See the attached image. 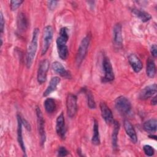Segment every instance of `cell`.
Masks as SVG:
<instances>
[{
    "instance_id": "obj_14",
    "label": "cell",
    "mask_w": 157,
    "mask_h": 157,
    "mask_svg": "<svg viewBox=\"0 0 157 157\" xmlns=\"http://www.w3.org/2000/svg\"><path fill=\"white\" fill-rule=\"evenodd\" d=\"M52 68L55 72H56L61 76L66 78H71V75L70 72L66 69V68L61 63L58 61L53 62L52 64Z\"/></svg>"
},
{
    "instance_id": "obj_4",
    "label": "cell",
    "mask_w": 157,
    "mask_h": 157,
    "mask_svg": "<svg viewBox=\"0 0 157 157\" xmlns=\"http://www.w3.org/2000/svg\"><path fill=\"white\" fill-rule=\"evenodd\" d=\"M36 113L37 116L38 131L40 136V145L42 147H43L46 140V134H45V120L44 119L42 111L40 107L38 106H36Z\"/></svg>"
},
{
    "instance_id": "obj_18",
    "label": "cell",
    "mask_w": 157,
    "mask_h": 157,
    "mask_svg": "<svg viewBox=\"0 0 157 157\" xmlns=\"http://www.w3.org/2000/svg\"><path fill=\"white\" fill-rule=\"evenodd\" d=\"M28 25V22L25 14L23 12L19 13L17 17L18 29L21 32L25 31L27 29Z\"/></svg>"
},
{
    "instance_id": "obj_34",
    "label": "cell",
    "mask_w": 157,
    "mask_h": 157,
    "mask_svg": "<svg viewBox=\"0 0 157 157\" xmlns=\"http://www.w3.org/2000/svg\"><path fill=\"white\" fill-rule=\"evenodd\" d=\"M156 103H157V101H156V96H155L154 97L152 98V99L151 101V104L153 105H156Z\"/></svg>"
},
{
    "instance_id": "obj_35",
    "label": "cell",
    "mask_w": 157,
    "mask_h": 157,
    "mask_svg": "<svg viewBox=\"0 0 157 157\" xmlns=\"http://www.w3.org/2000/svg\"><path fill=\"white\" fill-rule=\"evenodd\" d=\"M149 137H150V138H152V137H153V138H154L155 140L156 139V136H153V135H151V136H150Z\"/></svg>"
},
{
    "instance_id": "obj_20",
    "label": "cell",
    "mask_w": 157,
    "mask_h": 157,
    "mask_svg": "<svg viewBox=\"0 0 157 157\" xmlns=\"http://www.w3.org/2000/svg\"><path fill=\"white\" fill-rule=\"evenodd\" d=\"M157 120L156 118H151L146 121L143 124L144 129L150 134H153L156 131Z\"/></svg>"
},
{
    "instance_id": "obj_16",
    "label": "cell",
    "mask_w": 157,
    "mask_h": 157,
    "mask_svg": "<svg viewBox=\"0 0 157 157\" xmlns=\"http://www.w3.org/2000/svg\"><path fill=\"white\" fill-rule=\"evenodd\" d=\"M124 128L126 134L129 137L131 141L136 144L137 142V137L135 129L132 124L128 120H124L123 123Z\"/></svg>"
},
{
    "instance_id": "obj_13",
    "label": "cell",
    "mask_w": 157,
    "mask_h": 157,
    "mask_svg": "<svg viewBox=\"0 0 157 157\" xmlns=\"http://www.w3.org/2000/svg\"><path fill=\"white\" fill-rule=\"evenodd\" d=\"M128 61L132 69L135 72L138 73L142 70L143 67L142 63L140 61V59L139 58V57L135 54L132 53L129 55Z\"/></svg>"
},
{
    "instance_id": "obj_25",
    "label": "cell",
    "mask_w": 157,
    "mask_h": 157,
    "mask_svg": "<svg viewBox=\"0 0 157 157\" xmlns=\"http://www.w3.org/2000/svg\"><path fill=\"white\" fill-rule=\"evenodd\" d=\"M59 57L63 59L66 60L69 55V50L66 44H61V45H56Z\"/></svg>"
},
{
    "instance_id": "obj_5",
    "label": "cell",
    "mask_w": 157,
    "mask_h": 157,
    "mask_svg": "<svg viewBox=\"0 0 157 157\" xmlns=\"http://www.w3.org/2000/svg\"><path fill=\"white\" fill-rule=\"evenodd\" d=\"M53 35V29L52 26L47 25L44 29L43 32V42L42 45V55H44L48 50L52 40Z\"/></svg>"
},
{
    "instance_id": "obj_10",
    "label": "cell",
    "mask_w": 157,
    "mask_h": 157,
    "mask_svg": "<svg viewBox=\"0 0 157 157\" xmlns=\"http://www.w3.org/2000/svg\"><path fill=\"white\" fill-rule=\"evenodd\" d=\"M101 112V115L102 118L104 120L105 122L107 124H111L113 123L114 120H113V116L112 114V112L110 108L107 106V105L104 102H101L99 104Z\"/></svg>"
},
{
    "instance_id": "obj_27",
    "label": "cell",
    "mask_w": 157,
    "mask_h": 157,
    "mask_svg": "<svg viewBox=\"0 0 157 157\" xmlns=\"http://www.w3.org/2000/svg\"><path fill=\"white\" fill-rule=\"evenodd\" d=\"M143 150H144L145 154L148 156H151L155 153L154 148L149 145H145L143 147Z\"/></svg>"
},
{
    "instance_id": "obj_1",
    "label": "cell",
    "mask_w": 157,
    "mask_h": 157,
    "mask_svg": "<svg viewBox=\"0 0 157 157\" xmlns=\"http://www.w3.org/2000/svg\"><path fill=\"white\" fill-rule=\"evenodd\" d=\"M39 34V28H35L33 33V37L31 43L28 47L26 53V66L30 68L34 61V59L37 49L38 37Z\"/></svg>"
},
{
    "instance_id": "obj_29",
    "label": "cell",
    "mask_w": 157,
    "mask_h": 157,
    "mask_svg": "<svg viewBox=\"0 0 157 157\" xmlns=\"http://www.w3.org/2000/svg\"><path fill=\"white\" fill-rule=\"evenodd\" d=\"M69 154L68 150L64 147H60L58 150V155L59 156H66Z\"/></svg>"
},
{
    "instance_id": "obj_30",
    "label": "cell",
    "mask_w": 157,
    "mask_h": 157,
    "mask_svg": "<svg viewBox=\"0 0 157 157\" xmlns=\"http://www.w3.org/2000/svg\"><path fill=\"white\" fill-rule=\"evenodd\" d=\"M0 17H1V20H0V31H1V36L3 34L4 32V25H5V21L3 17V14L2 11H1L0 13Z\"/></svg>"
},
{
    "instance_id": "obj_21",
    "label": "cell",
    "mask_w": 157,
    "mask_h": 157,
    "mask_svg": "<svg viewBox=\"0 0 157 157\" xmlns=\"http://www.w3.org/2000/svg\"><path fill=\"white\" fill-rule=\"evenodd\" d=\"M146 73L148 77L153 78L156 74V66L153 59L148 58L147 60Z\"/></svg>"
},
{
    "instance_id": "obj_31",
    "label": "cell",
    "mask_w": 157,
    "mask_h": 157,
    "mask_svg": "<svg viewBox=\"0 0 157 157\" xmlns=\"http://www.w3.org/2000/svg\"><path fill=\"white\" fill-rule=\"evenodd\" d=\"M58 1H49L47 2V6H48V7L50 10H54L56 7L57 6V4H58Z\"/></svg>"
},
{
    "instance_id": "obj_23",
    "label": "cell",
    "mask_w": 157,
    "mask_h": 157,
    "mask_svg": "<svg viewBox=\"0 0 157 157\" xmlns=\"http://www.w3.org/2000/svg\"><path fill=\"white\" fill-rule=\"evenodd\" d=\"M132 12L135 16L138 17L143 22H147L151 18V15L144 10H141L137 9H132Z\"/></svg>"
},
{
    "instance_id": "obj_26",
    "label": "cell",
    "mask_w": 157,
    "mask_h": 157,
    "mask_svg": "<svg viewBox=\"0 0 157 157\" xmlns=\"http://www.w3.org/2000/svg\"><path fill=\"white\" fill-rule=\"evenodd\" d=\"M85 93L86 94V99H87V104H88V106L90 109H94L96 108V102L94 101V97L93 95L92 94L91 92L87 89L85 90Z\"/></svg>"
},
{
    "instance_id": "obj_17",
    "label": "cell",
    "mask_w": 157,
    "mask_h": 157,
    "mask_svg": "<svg viewBox=\"0 0 157 157\" xmlns=\"http://www.w3.org/2000/svg\"><path fill=\"white\" fill-rule=\"evenodd\" d=\"M60 80L61 79L59 77L55 76L52 77L50 80L48 86L43 93V96L46 97L48 96L50 94H51L53 91H54L56 89L57 86L60 82Z\"/></svg>"
},
{
    "instance_id": "obj_19",
    "label": "cell",
    "mask_w": 157,
    "mask_h": 157,
    "mask_svg": "<svg viewBox=\"0 0 157 157\" xmlns=\"http://www.w3.org/2000/svg\"><path fill=\"white\" fill-rule=\"evenodd\" d=\"M113 129L112 134V145L114 150L117 149L118 147V134L120 129V123L118 121L114 120L113 121Z\"/></svg>"
},
{
    "instance_id": "obj_12",
    "label": "cell",
    "mask_w": 157,
    "mask_h": 157,
    "mask_svg": "<svg viewBox=\"0 0 157 157\" xmlns=\"http://www.w3.org/2000/svg\"><path fill=\"white\" fill-rule=\"evenodd\" d=\"M157 87L155 83L148 85L144 88L139 94V98L142 100H146L153 97L156 93Z\"/></svg>"
},
{
    "instance_id": "obj_28",
    "label": "cell",
    "mask_w": 157,
    "mask_h": 157,
    "mask_svg": "<svg viewBox=\"0 0 157 157\" xmlns=\"http://www.w3.org/2000/svg\"><path fill=\"white\" fill-rule=\"evenodd\" d=\"M23 2V1H10V7L12 10H15Z\"/></svg>"
},
{
    "instance_id": "obj_8",
    "label": "cell",
    "mask_w": 157,
    "mask_h": 157,
    "mask_svg": "<svg viewBox=\"0 0 157 157\" xmlns=\"http://www.w3.org/2000/svg\"><path fill=\"white\" fill-rule=\"evenodd\" d=\"M49 68V61L47 59H44L40 63L37 75V82L39 84H42L47 80V72Z\"/></svg>"
},
{
    "instance_id": "obj_3",
    "label": "cell",
    "mask_w": 157,
    "mask_h": 157,
    "mask_svg": "<svg viewBox=\"0 0 157 157\" xmlns=\"http://www.w3.org/2000/svg\"><path fill=\"white\" fill-rule=\"evenodd\" d=\"M90 42V37L89 35L85 36L81 41L78 47L77 53L76 55V63L78 66H80L86 55L89 44Z\"/></svg>"
},
{
    "instance_id": "obj_11",
    "label": "cell",
    "mask_w": 157,
    "mask_h": 157,
    "mask_svg": "<svg viewBox=\"0 0 157 157\" xmlns=\"http://www.w3.org/2000/svg\"><path fill=\"white\" fill-rule=\"evenodd\" d=\"M122 28L120 23H117L113 26V44L116 47H120L121 46L123 43L122 37Z\"/></svg>"
},
{
    "instance_id": "obj_2",
    "label": "cell",
    "mask_w": 157,
    "mask_h": 157,
    "mask_svg": "<svg viewBox=\"0 0 157 157\" xmlns=\"http://www.w3.org/2000/svg\"><path fill=\"white\" fill-rule=\"evenodd\" d=\"M115 106L117 111L122 115H127L131 109V104L129 100L123 96H120L116 98Z\"/></svg>"
},
{
    "instance_id": "obj_6",
    "label": "cell",
    "mask_w": 157,
    "mask_h": 157,
    "mask_svg": "<svg viewBox=\"0 0 157 157\" xmlns=\"http://www.w3.org/2000/svg\"><path fill=\"white\" fill-rule=\"evenodd\" d=\"M77 96L72 93H69L66 98L67 113L69 118L75 117L77 111Z\"/></svg>"
},
{
    "instance_id": "obj_7",
    "label": "cell",
    "mask_w": 157,
    "mask_h": 157,
    "mask_svg": "<svg viewBox=\"0 0 157 157\" xmlns=\"http://www.w3.org/2000/svg\"><path fill=\"white\" fill-rule=\"evenodd\" d=\"M102 68L104 74V76L103 77V82H109L113 80L115 76L113 71V67L109 58L107 56H105L103 58Z\"/></svg>"
},
{
    "instance_id": "obj_22",
    "label": "cell",
    "mask_w": 157,
    "mask_h": 157,
    "mask_svg": "<svg viewBox=\"0 0 157 157\" xmlns=\"http://www.w3.org/2000/svg\"><path fill=\"white\" fill-rule=\"evenodd\" d=\"M91 142L94 145H99L101 143L100 136L99 132V124L96 120H94L93 134L91 139Z\"/></svg>"
},
{
    "instance_id": "obj_32",
    "label": "cell",
    "mask_w": 157,
    "mask_h": 157,
    "mask_svg": "<svg viewBox=\"0 0 157 157\" xmlns=\"http://www.w3.org/2000/svg\"><path fill=\"white\" fill-rule=\"evenodd\" d=\"M150 52H151L152 56L154 58H156L157 56V46L156 44H153L151 45Z\"/></svg>"
},
{
    "instance_id": "obj_15",
    "label": "cell",
    "mask_w": 157,
    "mask_h": 157,
    "mask_svg": "<svg viewBox=\"0 0 157 157\" xmlns=\"http://www.w3.org/2000/svg\"><path fill=\"white\" fill-rule=\"evenodd\" d=\"M22 119L20 115H17V139L18 142V144L20 146L22 151H23V153L25 156L26 155V149L25 146L23 142V136H22Z\"/></svg>"
},
{
    "instance_id": "obj_33",
    "label": "cell",
    "mask_w": 157,
    "mask_h": 157,
    "mask_svg": "<svg viewBox=\"0 0 157 157\" xmlns=\"http://www.w3.org/2000/svg\"><path fill=\"white\" fill-rule=\"evenodd\" d=\"M21 119H22V123L25 126V128L28 131H31V125L29 124V123L25 119L22 118H21Z\"/></svg>"
},
{
    "instance_id": "obj_9",
    "label": "cell",
    "mask_w": 157,
    "mask_h": 157,
    "mask_svg": "<svg viewBox=\"0 0 157 157\" xmlns=\"http://www.w3.org/2000/svg\"><path fill=\"white\" fill-rule=\"evenodd\" d=\"M56 131L58 136L62 139L66 137V128L65 125V120L64 114L61 112L57 117L56 121Z\"/></svg>"
},
{
    "instance_id": "obj_24",
    "label": "cell",
    "mask_w": 157,
    "mask_h": 157,
    "mask_svg": "<svg viewBox=\"0 0 157 157\" xmlns=\"http://www.w3.org/2000/svg\"><path fill=\"white\" fill-rule=\"evenodd\" d=\"M44 105L46 112L48 113H53L56 107L55 101L52 98H47L44 101Z\"/></svg>"
}]
</instances>
